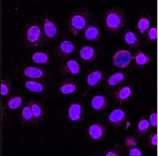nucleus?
<instances>
[{"label":"nucleus","instance_id":"1","mask_svg":"<svg viewBox=\"0 0 158 156\" xmlns=\"http://www.w3.org/2000/svg\"><path fill=\"white\" fill-rule=\"evenodd\" d=\"M22 38L23 46L28 49L41 47L48 42L42 33L40 23L33 20H31L26 24Z\"/></svg>","mask_w":158,"mask_h":156},{"label":"nucleus","instance_id":"2","mask_svg":"<svg viewBox=\"0 0 158 156\" xmlns=\"http://www.w3.org/2000/svg\"><path fill=\"white\" fill-rule=\"evenodd\" d=\"M127 22V15L121 8H111L105 12L104 26L105 31L110 35H116L124 27Z\"/></svg>","mask_w":158,"mask_h":156},{"label":"nucleus","instance_id":"3","mask_svg":"<svg viewBox=\"0 0 158 156\" xmlns=\"http://www.w3.org/2000/svg\"><path fill=\"white\" fill-rule=\"evenodd\" d=\"M91 16V13L88 10H80L72 12L66 20V31L71 35L79 36L90 22Z\"/></svg>","mask_w":158,"mask_h":156},{"label":"nucleus","instance_id":"4","mask_svg":"<svg viewBox=\"0 0 158 156\" xmlns=\"http://www.w3.org/2000/svg\"><path fill=\"white\" fill-rule=\"evenodd\" d=\"M20 75L24 78L29 80L46 82L49 78V71L41 67L25 65L20 69Z\"/></svg>","mask_w":158,"mask_h":156},{"label":"nucleus","instance_id":"5","mask_svg":"<svg viewBox=\"0 0 158 156\" xmlns=\"http://www.w3.org/2000/svg\"><path fill=\"white\" fill-rule=\"evenodd\" d=\"M66 120L69 123H80L85 120V106L81 102L72 103L66 111Z\"/></svg>","mask_w":158,"mask_h":156},{"label":"nucleus","instance_id":"6","mask_svg":"<svg viewBox=\"0 0 158 156\" xmlns=\"http://www.w3.org/2000/svg\"><path fill=\"white\" fill-rule=\"evenodd\" d=\"M79 54L82 63L86 65L94 64L100 59L101 49L94 46H85L80 49Z\"/></svg>","mask_w":158,"mask_h":156},{"label":"nucleus","instance_id":"7","mask_svg":"<svg viewBox=\"0 0 158 156\" xmlns=\"http://www.w3.org/2000/svg\"><path fill=\"white\" fill-rule=\"evenodd\" d=\"M133 91V87L130 85H119L111 90L110 95L117 104L123 105L131 98Z\"/></svg>","mask_w":158,"mask_h":156},{"label":"nucleus","instance_id":"8","mask_svg":"<svg viewBox=\"0 0 158 156\" xmlns=\"http://www.w3.org/2000/svg\"><path fill=\"white\" fill-rule=\"evenodd\" d=\"M41 26L42 33L47 42L54 41L58 36V26L52 18L48 16H44L41 19Z\"/></svg>","mask_w":158,"mask_h":156},{"label":"nucleus","instance_id":"9","mask_svg":"<svg viewBox=\"0 0 158 156\" xmlns=\"http://www.w3.org/2000/svg\"><path fill=\"white\" fill-rule=\"evenodd\" d=\"M133 59L131 52L127 50H119L112 57V62L119 69H125L128 67Z\"/></svg>","mask_w":158,"mask_h":156},{"label":"nucleus","instance_id":"10","mask_svg":"<svg viewBox=\"0 0 158 156\" xmlns=\"http://www.w3.org/2000/svg\"><path fill=\"white\" fill-rule=\"evenodd\" d=\"M75 51V44L70 40H64L58 44L56 48V54L60 59L69 58Z\"/></svg>","mask_w":158,"mask_h":156},{"label":"nucleus","instance_id":"11","mask_svg":"<svg viewBox=\"0 0 158 156\" xmlns=\"http://www.w3.org/2000/svg\"><path fill=\"white\" fill-rule=\"evenodd\" d=\"M27 102L31 109L34 119V124L39 125L44 121V117H45L44 107L42 106L41 103L34 100H30Z\"/></svg>","mask_w":158,"mask_h":156},{"label":"nucleus","instance_id":"12","mask_svg":"<svg viewBox=\"0 0 158 156\" xmlns=\"http://www.w3.org/2000/svg\"><path fill=\"white\" fill-rule=\"evenodd\" d=\"M84 30V37L87 41L98 42L101 39V28L97 22H90Z\"/></svg>","mask_w":158,"mask_h":156},{"label":"nucleus","instance_id":"13","mask_svg":"<svg viewBox=\"0 0 158 156\" xmlns=\"http://www.w3.org/2000/svg\"><path fill=\"white\" fill-rule=\"evenodd\" d=\"M80 71V66L77 61L69 60L60 65L58 68L59 74L62 76H74L78 74Z\"/></svg>","mask_w":158,"mask_h":156},{"label":"nucleus","instance_id":"14","mask_svg":"<svg viewBox=\"0 0 158 156\" xmlns=\"http://www.w3.org/2000/svg\"><path fill=\"white\" fill-rule=\"evenodd\" d=\"M104 80V73L101 70H93L89 72L86 78L89 89H96L101 86Z\"/></svg>","mask_w":158,"mask_h":156},{"label":"nucleus","instance_id":"15","mask_svg":"<svg viewBox=\"0 0 158 156\" xmlns=\"http://www.w3.org/2000/svg\"><path fill=\"white\" fill-rule=\"evenodd\" d=\"M78 87V83L75 80L68 78L60 83L58 87V92L59 94L69 96L77 92Z\"/></svg>","mask_w":158,"mask_h":156},{"label":"nucleus","instance_id":"16","mask_svg":"<svg viewBox=\"0 0 158 156\" xmlns=\"http://www.w3.org/2000/svg\"><path fill=\"white\" fill-rule=\"evenodd\" d=\"M23 85L29 92L35 93V94L44 95L46 94L48 90L46 82L35 80H24Z\"/></svg>","mask_w":158,"mask_h":156},{"label":"nucleus","instance_id":"17","mask_svg":"<svg viewBox=\"0 0 158 156\" xmlns=\"http://www.w3.org/2000/svg\"><path fill=\"white\" fill-rule=\"evenodd\" d=\"M109 121L115 128H122L126 123V113L122 109H115L109 114Z\"/></svg>","mask_w":158,"mask_h":156},{"label":"nucleus","instance_id":"18","mask_svg":"<svg viewBox=\"0 0 158 156\" xmlns=\"http://www.w3.org/2000/svg\"><path fill=\"white\" fill-rule=\"evenodd\" d=\"M24 98L20 93L15 92L10 94L5 102V108L8 111H14L23 105Z\"/></svg>","mask_w":158,"mask_h":156},{"label":"nucleus","instance_id":"19","mask_svg":"<svg viewBox=\"0 0 158 156\" xmlns=\"http://www.w3.org/2000/svg\"><path fill=\"white\" fill-rule=\"evenodd\" d=\"M151 17L149 14H141L137 18L135 23V29L141 35H144L150 28Z\"/></svg>","mask_w":158,"mask_h":156},{"label":"nucleus","instance_id":"20","mask_svg":"<svg viewBox=\"0 0 158 156\" xmlns=\"http://www.w3.org/2000/svg\"><path fill=\"white\" fill-rule=\"evenodd\" d=\"M106 128L104 123H94L89 126L88 129V134L91 139L98 140L104 137L106 133Z\"/></svg>","mask_w":158,"mask_h":156},{"label":"nucleus","instance_id":"21","mask_svg":"<svg viewBox=\"0 0 158 156\" xmlns=\"http://www.w3.org/2000/svg\"><path fill=\"white\" fill-rule=\"evenodd\" d=\"M91 106L96 111H104L109 107V102L104 95L98 94L94 96L91 100Z\"/></svg>","mask_w":158,"mask_h":156},{"label":"nucleus","instance_id":"22","mask_svg":"<svg viewBox=\"0 0 158 156\" xmlns=\"http://www.w3.org/2000/svg\"><path fill=\"white\" fill-rule=\"evenodd\" d=\"M123 40L130 48L137 49L140 46V42L136 34L131 30H127L123 35Z\"/></svg>","mask_w":158,"mask_h":156},{"label":"nucleus","instance_id":"23","mask_svg":"<svg viewBox=\"0 0 158 156\" xmlns=\"http://www.w3.org/2000/svg\"><path fill=\"white\" fill-rule=\"evenodd\" d=\"M21 118L22 123L26 126H31L34 124V119L32 113L28 102H26L21 109Z\"/></svg>","mask_w":158,"mask_h":156},{"label":"nucleus","instance_id":"24","mask_svg":"<svg viewBox=\"0 0 158 156\" xmlns=\"http://www.w3.org/2000/svg\"><path fill=\"white\" fill-rule=\"evenodd\" d=\"M127 74L125 73L117 72L109 77L107 82L109 86L116 87L119 85H122L127 79Z\"/></svg>","mask_w":158,"mask_h":156},{"label":"nucleus","instance_id":"25","mask_svg":"<svg viewBox=\"0 0 158 156\" xmlns=\"http://www.w3.org/2000/svg\"><path fill=\"white\" fill-rule=\"evenodd\" d=\"M31 60L36 64H48L50 62V55L48 52L38 51L32 54Z\"/></svg>","mask_w":158,"mask_h":156},{"label":"nucleus","instance_id":"26","mask_svg":"<svg viewBox=\"0 0 158 156\" xmlns=\"http://www.w3.org/2000/svg\"><path fill=\"white\" fill-rule=\"evenodd\" d=\"M133 59L134 60L135 64L137 66L143 68L151 61V58L147 54L142 51H138L133 56Z\"/></svg>","mask_w":158,"mask_h":156},{"label":"nucleus","instance_id":"27","mask_svg":"<svg viewBox=\"0 0 158 156\" xmlns=\"http://www.w3.org/2000/svg\"><path fill=\"white\" fill-rule=\"evenodd\" d=\"M149 128H150V123L149 120L146 118H142L137 123L135 132L139 135H143L149 131Z\"/></svg>","mask_w":158,"mask_h":156},{"label":"nucleus","instance_id":"28","mask_svg":"<svg viewBox=\"0 0 158 156\" xmlns=\"http://www.w3.org/2000/svg\"><path fill=\"white\" fill-rule=\"evenodd\" d=\"M145 41L147 44H153L157 42V28L154 26L149 28V30L144 34Z\"/></svg>","mask_w":158,"mask_h":156},{"label":"nucleus","instance_id":"29","mask_svg":"<svg viewBox=\"0 0 158 156\" xmlns=\"http://www.w3.org/2000/svg\"><path fill=\"white\" fill-rule=\"evenodd\" d=\"M13 88V82L8 77H4L1 82V94L2 96H7Z\"/></svg>","mask_w":158,"mask_h":156},{"label":"nucleus","instance_id":"30","mask_svg":"<svg viewBox=\"0 0 158 156\" xmlns=\"http://www.w3.org/2000/svg\"><path fill=\"white\" fill-rule=\"evenodd\" d=\"M147 143L152 149H156L157 147V135L156 132H152L147 137Z\"/></svg>","mask_w":158,"mask_h":156},{"label":"nucleus","instance_id":"31","mask_svg":"<svg viewBox=\"0 0 158 156\" xmlns=\"http://www.w3.org/2000/svg\"><path fill=\"white\" fill-rule=\"evenodd\" d=\"M125 145L129 148L135 147L138 145V139L134 136H127L125 139Z\"/></svg>","mask_w":158,"mask_h":156},{"label":"nucleus","instance_id":"32","mask_svg":"<svg viewBox=\"0 0 158 156\" xmlns=\"http://www.w3.org/2000/svg\"><path fill=\"white\" fill-rule=\"evenodd\" d=\"M149 121L150 123V126L153 129H155L157 125V110L155 109H153L151 111L150 114L149 116Z\"/></svg>","mask_w":158,"mask_h":156},{"label":"nucleus","instance_id":"33","mask_svg":"<svg viewBox=\"0 0 158 156\" xmlns=\"http://www.w3.org/2000/svg\"><path fill=\"white\" fill-rule=\"evenodd\" d=\"M121 153L122 152L119 150V149L116 148V147H114V148H111L109 150H107L104 152V155L106 156H119L121 155Z\"/></svg>","mask_w":158,"mask_h":156},{"label":"nucleus","instance_id":"34","mask_svg":"<svg viewBox=\"0 0 158 156\" xmlns=\"http://www.w3.org/2000/svg\"><path fill=\"white\" fill-rule=\"evenodd\" d=\"M128 154L130 156H141L143 155L142 152H141L139 149L136 148V147H132V148L130 149Z\"/></svg>","mask_w":158,"mask_h":156}]
</instances>
